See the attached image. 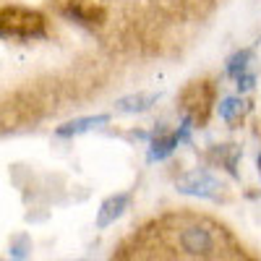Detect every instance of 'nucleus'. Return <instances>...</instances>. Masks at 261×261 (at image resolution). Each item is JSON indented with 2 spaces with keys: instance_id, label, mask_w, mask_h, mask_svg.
<instances>
[{
  "instance_id": "f03ea898",
  "label": "nucleus",
  "mask_w": 261,
  "mask_h": 261,
  "mask_svg": "<svg viewBox=\"0 0 261 261\" xmlns=\"http://www.w3.org/2000/svg\"><path fill=\"white\" fill-rule=\"evenodd\" d=\"M45 37V16L24 6L0 8V39H39Z\"/></svg>"
},
{
  "instance_id": "9d476101",
  "label": "nucleus",
  "mask_w": 261,
  "mask_h": 261,
  "mask_svg": "<svg viewBox=\"0 0 261 261\" xmlns=\"http://www.w3.org/2000/svg\"><path fill=\"white\" fill-rule=\"evenodd\" d=\"M248 110V105L243 102V97H225L220 105H217V113H220V118L225 123H241V118L246 115Z\"/></svg>"
},
{
  "instance_id": "0eeeda50",
  "label": "nucleus",
  "mask_w": 261,
  "mask_h": 261,
  "mask_svg": "<svg viewBox=\"0 0 261 261\" xmlns=\"http://www.w3.org/2000/svg\"><path fill=\"white\" fill-rule=\"evenodd\" d=\"M130 209V193H113L102 201L97 212V230H107Z\"/></svg>"
},
{
  "instance_id": "1a4fd4ad",
  "label": "nucleus",
  "mask_w": 261,
  "mask_h": 261,
  "mask_svg": "<svg viewBox=\"0 0 261 261\" xmlns=\"http://www.w3.org/2000/svg\"><path fill=\"white\" fill-rule=\"evenodd\" d=\"M110 123V115H86V118H76V120H68L65 125H60L55 134L60 139H73V136H81V134H89L94 128H102Z\"/></svg>"
},
{
  "instance_id": "f257e3e1",
  "label": "nucleus",
  "mask_w": 261,
  "mask_h": 261,
  "mask_svg": "<svg viewBox=\"0 0 261 261\" xmlns=\"http://www.w3.org/2000/svg\"><path fill=\"white\" fill-rule=\"evenodd\" d=\"M178 105H180V113L193 123V128H204L214 113V105H217V86L209 79L191 81L183 86Z\"/></svg>"
},
{
  "instance_id": "39448f33",
  "label": "nucleus",
  "mask_w": 261,
  "mask_h": 261,
  "mask_svg": "<svg viewBox=\"0 0 261 261\" xmlns=\"http://www.w3.org/2000/svg\"><path fill=\"white\" fill-rule=\"evenodd\" d=\"M68 13L84 27H102L110 13L107 0H68Z\"/></svg>"
},
{
  "instance_id": "ddd939ff",
  "label": "nucleus",
  "mask_w": 261,
  "mask_h": 261,
  "mask_svg": "<svg viewBox=\"0 0 261 261\" xmlns=\"http://www.w3.org/2000/svg\"><path fill=\"white\" fill-rule=\"evenodd\" d=\"M29 251H32V241H29L27 235H18V238H13V241H11V251L8 253L13 258H27Z\"/></svg>"
},
{
  "instance_id": "9b49d317",
  "label": "nucleus",
  "mask_w": 261,
  "mask_h": 261,
  "mask_svg": "<svg viewBox=\"0 0 261 261\" xmlns=\"http://www.w3.org/2000/svg\"><path fill=\"white\" fill-rule=\"evenodd\" d=\"M212 157L220 162L232 178H238V160H241V149H238L235 144H220L212 149Z\"/></svg>"
},
{
  "instance_id": "4468645a",
  "label": "nucleus",
  "mask_w": 261,
  "mask_h": 261,
  "mask_svg": "<svg viewBox=\"0 0 261 261\" xmlns=\"http://www.w3.org/2000/svg\"><path fill=\"white\" fill-rule=\"evenodd\" d=\"M232 81H235V86H238V92L246 94V92H251L253 86H256V71H253V68H248V71H243L241 76H235Z\"/></svg>"
},
{
  "instance_id": "20e7f679",
  "label": "nucleus",
  "mask_w": 261,
  "mask_h": 261,
  "mask_svg": "<svg viewBox=\"0 0 261 261\" xmlns=\"http://www.w3.org/2000/svg\"><path fill=\"white\" fill-rule=\"evenodd\" d=\"M178 193L193 196V199H209V201H220L222 199V183L217 175H212L209 170H191L186 175L175 180Z\"/></svg>"
},
{
  "instance_id": "2eb2a0df",
  "label": "nucleus",
  "mask_w": 261,
  "mask_h": 261,
  "mask_svg": "<svg viewBox=\"0 0 261 261\" xmlns=\"http://www.w3.org/2000/svg\"><path fill=\"white\" fill-rule=\"evenodd\" d=\"M258 170H261V154H258Z\"/></svg>"
},
{
  "instance_id": "6e6552de",
  "label": "nucleus",
  "mask_w": 261,
  "mask_h": 261,
  "mask_svg": "<svg viewBox=\"0 0 261 261\" xmlns=\"http://www.w3.org/2000/svg\"><path fill=\"white\" fill-rule=\"evenodd\" d=\"M157 102H160V92H139V94L120 97V99L115 102V110L123 113V115H139V113L151 110Z\"/></svg>"
},
{
  "instance_id": "423d86ee",
  "label": "nucleus",
  "mask_w": 261,
  "mask_h": 261,
  "mask_svg": "<svg viewBox=\"0 0 261 261\" xmlns=\"http://www.w3.org/2000/svg\"><path fill=\"white\" fill-rule=\"evenodd\" d=\"M178 146H180V136H178V130H167V128L160 123V128H154V134H151L146 160H149V162H162V160H167V157H170Z\"/></svg>"
},
{
  "instance_id": "f8f14e48",
  "label": "nucleus",
  "mask_w": 261,
  "mask_h": 261,
  "mask_svg": "<svg viewBox=\"0 0 261 261\" xmlns=\"http://www.w3.org/2000/svg\"><path fill=\"white\" fill-rule=\"evenodd\" d=\"M253 58H256L253 47H243V50H238V53H235V55H230V58H227V63H225V76H230V79L241 76L243 71H248V68H251Z\"/></svg>"
},
{
  "instance_id": "7ed1b4c3",
  "label": "nucleus",
  "mask_w": 261,
  "mask_h": 261,
  "mask_svg": "<svg viewBox=\"0 0 261 261\" xmlns=\"http://www.w3.org/2000/svg\"><path fill=\"white\" fill-rule=\"evenodd\" d=\"M178 248L191 258H212L217 256V235L206 225H188L178 232Z\"/></svg>"
}]
</instances>
